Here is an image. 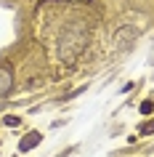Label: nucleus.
<instances>
[{"mask_svg": "<svg viewBox=\"0 0 154 157\" xmlns=\"http://www.w3.org/2000/svg\"><path fill=\"white\" fill-rule=\"evenodd\" d=\"M35 141H40V133H29V136L21 141V149H32V147H35Z\"/></svg>", "mask_w": 154, "mask_h": 157, "instance_id": "f03ea898", "label": "nucleus"}, {"mask_svg": "<svg viewBox=\"0 0 154 157\" xmlns=\"http://www.w3.org/2000/svg\"><path fill=\"white\" fill-rule=\"evenodd\" d=\"M11 88H13V72L8 64H3L0 67V96H6Z\"/></svg>", "mask_w": 154, "mask_h": 157, "instance_id": "f257e3e1", "label": "nucleus"}]
</instances>
